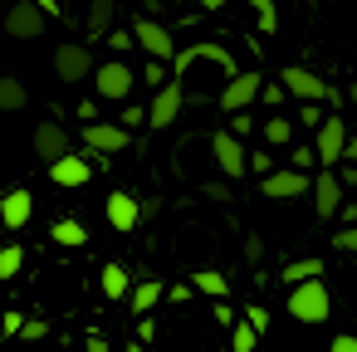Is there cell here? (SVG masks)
Returning <instances> with one entry per match:
<instances>
[{"label": "cell", "instance_id": "cell-1", "mask_svg": "<svg viewBox=\"0 0 357 352\" xmlns=\"http://www.w3.org/2000/svg\"><path fill=\"white\" fill-rule=\"evenodd\" d=\"M289 318H298V323H328L333 318V293H328V284L323 279H303V284H294L289 289Z\"/></svg>", "mask_w": 357, "mask_h": 352}, {"label": "cell", "instance_id": "cell-2", "mask_svg": "<svg viewBox=\"0 0 357 352\" xmlns=\"http://www.w3.org/2000/svg\"><path fill=\"white\" fill-rule=\"evenodd\" d=\"M211 157H215V167H220L225 181H240V176L250 171V152H245V142H240L230 128H220V132L211 137Z\"/></svg>", "mask_w": 357, "mask_h": 352}, {"label": "cell", "instance_id": "cell-3", "mask_svg": "<svg viewBox=\"0 0 357 352\" xmlns=\"http://www.w3.org/2000/svg\"><path fill=\"white\" fill-rule=\"evenodd\" d=\"M259 89H264V79L255 74V69H240V74H230L225 79V89H220V113H245L255 98H259Z\"/></svg>", "mask_w": 357, "mask_h": 352}, {"label": "cell", "instance_id": "cell-4", "mask_svg": "<svg viewBox=\"0 0 357 352\" xmlns=\"http://www.w3.org/2000/svg\"><path fill=\"white\" fill-rule=\"evenodd\" d=\"M279 84H284V93H289V98H298V103H318V98L328 103V93H333V89H328L313 69H303V64L279 69Z\"/></svg>", "mask_w": 357, "mask_h": 352}, {"label": "cell", "instance_id": "cell-5", "mask_svg": "<svg viewBox=\"0 0 357 352\" xmlns=\"http://www.w3.org/2000/svg\"><path fill=\"white\" fill-rule=\"evenodd\" d=\"M181 108H186V89H181V79H167V84L157 89V98L147 103V123H152V128H172V123L181 118Z\"/></svg>", "mask_w": 357, "mask_h": 352}, {"label": "cell", "instance_id": "cell-6", "mask_svg": "<svg viewBox=\"0 0 357 352\" xmlns=\"http://www.w3.org/2000/svg\"><path fill=\"white\" fill-rule=\"evenodd\" d=\"M93 69H98V64H93V49H89V45H59V49H54V74H59L64 84H84Z\"/></svg>", "mask_w": 357, "mask_h": 352}, {"label": "cell", "instance_id": "cell-7", "mask_svg": "<svg viewBox=\"0 0 357 352\" xmlns=\"http://www.w3.org/2000/svg\"><path fill=\"white\" fill-rule=\"evenodd\" d=\"M93 84H98V98H108V103H123L128 93H132V69L123 64V59H108V64H98L93 69Z\"/></svg>", "mask_w": 357, "mask_h": 352}, {"label": "cell", "instance_id": "cell-8", "mask_svg": "<svg viewBox=\"0 0 357 352\" xmlns=\"http://www.w3.org/2000/svg\"><path fill=\"white\" fill-rule=\"evenodd\" d=\"M45 20H50V15L35 6V0H20V6L6 10V35H10V40H40V35H45Z\"/></svg>", "mask_w": 357, "mask_h": 352}, {"label": "cell", "instance_id": "cell-9", "mask_svg": "<svg viewBox=\"0 0 357 352\" xmlns=\"http://www.w3.org/2000/svg\"><path fill=\"white\" fill-rule=\"evenodd\" d=\"M84 147L98 152V157H113V152L132 147V137H128L123 123H84Z\"/></svg>", "mask_w": 357, "mask_h": 352}, {"label": "cell", "instance_id": "cell-10", "mask_svg": "<svg viewBox=\"0 0 357 352\" xmlns=\"http://www.w3.org/2000/svg\"><path fill=\"white\" fill-rule=\"evenodd\" d=\"M308 171H294V167H284V171H269V176H259V191L269 196V201H294V196H308Z\"/></svg>", "mask_w": 357, "mask_h": 352}, {"label": "cell", "instance_id": "cell-11", "mask_svg": "<svg viewBox=\"0 0 357 352\" xmlns=\"http://www.w3.org/2000/svg\"><path fill=\"white\" fill-rule=\"evenodd\" d=\"M308 191H313V206H318V220H333V215L342 211V191H347V186L337 181V171H333V167H323V171L313 176V186H308Z\"/></svg>", "mask_w": 357, "mask_h": 352}, {"label": "cell", "instance_id": "cell-12", "mask_svg": "<svg viewBox=\"0 0 357 352\" xmlns=\"http://www.w3.org/2000/svg\"><path fill=\"white\" fill-rule=\"evenodd\" d=\"M132 40L152 54V59H162V64H172L176 59V45H172V30H162L157 20H132Z\"/></svg>", "mask_w": 357, "mask_h": 352}, {"label": "cell", "instance_id": "cell-13", "mask_svg": "<svg viewBox=\"0 0 357 352\" xmlns=\"http://www.w3.org/2000/svg\"><path fill=\"white\" fill-rule=\"evenodd\" d=\"M313 152H318L323 167L342 162V152H347V123H342V118H323V123H318V142H313Z\"/></svg>", "mask_w": 357, "mask_h": 352}, {"label": "cell", "instance_id": "cell-14", "mask_svg": "<svg viewBox=\"0 0 357 352\" xmlns=\"http://www.w3.org/2000/svg\"><path fill=\"white\" fill-rule=\"evenodd\" d=\"M103 211H108V225H113V230H123V235L142 225V201H137L132 191H113V196L103 201Z\"/></svg>", "mask_w": 357, "mask_h": 352}, {"label": "cell", "instance_id": "cell-15", "mask_svg": "<svg viewBox=\"0 0 357 352\" xmlns=\"http://www.w3.org/2000/svg\"><path fill=\"white\" fill-rule=\"evenodd\" d=\"M30 215H35V196L25 186H15V191L0 196V225H6V230H25Z\"/></svg>", "mask_w": 357, "mask_h": 352}, {"label": "cell", "instance_id": "cell-16", "mask_svg": "<svg viewBox=\"0 0 357 352\" xmlns=\"http://www.w3.org/2000/svg\"><path fill=\"white\" fill-rule=\"evenodd\" d=\"M35 152H40V162H59V157L74 152V142H69V132L59 123H40L35 128Z\"/></svg>", "mask_w": 357, "mask_h": 352}, {"label": "cell", "instance_id": "cell-17", "mask_svg": "<svg viewBox=\"0 0 357 352\" xmlns=\"http://www.w3.org/2000/svg\"><path fill=\"white\" fill-rule=\"evenodd\" d=\"M89 176H93V167L84 162V157H59V162H50V181L54 186H89Z\"/></svg>", "mask_w": 357, "mask_h": 352}, {"label": "cell", "instance_id": "cell-18", "mask_svg": "<svg viewBox=\"0 0 357 352\" xmlns=\"http://www.w3.org/2000/svg\"><path fill=\"white\" fill-rule=\"evenodd\" d=\"M98 289H103V298H108V303H118V298H128V293H132V274H128L123 264H103Z\"/></svg>", "mask_w": 357, "mask_h": 352}, {"label": "cell", "instance_id": "cell-19", "mask_svg": "<svg viewBox=\"0 0 357 352\" xmlns=\"http://www.w3.org/2000/svg\"><path fill=\"white\" fill-rule=\"evenodd\" d=\"M50 240L64 245V250H84L89 245V230H84V220H54L50 225Z\"/></svg>", "mask_w": 357, "mask_h": 352}, {"label": "cell", "instance_id": "cell-20", "mask_svg": "<svg viewBox=\"0 0 357 352\" xmlns=\"http://www.w3.org/2000/svg\"><path fill=\"white\" fill-rule=\"evenodd\" d=\"M191 289L206 293V298H225V293H230V279H225L220 269H196V274H191Z\"/></svg>", "mask_w": 357, "mask_h": 352}, {"label": "cell", "instance_id": "cell-21", "mask_svg": "<svg viewBox=\"0 0 357 352\" xmlns=\"http://www.w3.org/2000/svg\"><path fill=\"white\" fill-rule=\"evenodd\" d=\"M303 279H323V259H294V264H284L279 269V284H303Z\"/></svg>", "mask_w": 357, "mask_h": 352}, {"label": "cell", "instance_id": "cell-22", "mask_svg": "<svg viewBox=\"0 0 357 352\" xmlns=\"http://www.w3.org/2000/svg\"><path fill=\"white\" fill-rule=\"evenodd\" d=\"M162 298V279H142V284H132V293H128V303H132V313H142L147 318V308Z\"/></svg>", "mask_w": 357, "mask_h": 352}, {"label": "cell", "instance_id": "cell-23", "mask_svg": "<svg viewBox=\"0 0 357 352\" xmlns=\"http://www.w3.org/2000/svg\"><path fill=\"white\" fill-rule=\"evenodd\" d=\"M25 103H30V93H25V84L6 74V79H0V113H20Z\"/></svg>", "mask_w": 357, "mask_h": 352}, {"label": "cell", "instance_id": "cell-24", "mask_svg": "<svg viewBox=\"0 0 357 352\" xmlns=\"http://www.w3.org/2000/svg\"><path fill=\"white\" fill-rule=\"evenodd\" d=\"M84 30H89V35H108V30H113V0H93Z\"/></svg>", "mask_w": 357, "mask_h": 352}, {"label": "cell", "instance_id": "cell-25", "mask_svg": "<svg viewBox=\"0 0 357 352\" xmlns=\"http://www.w3.org/2000/svg\"><path fill=\"white\" fill-rule=\"evenodd\" d=\"M259 132H264V142H269V147H289V137H294V123H289L284 113H274V118H269Z\"/></svg>", "mask_w": 357, "mask_h": 352}, {"label": "cell", "instance_id": "cell-26", "mask_svg": "<svg viewBox=\"0 0 357 352\" xmlns=\"http://www.w3.org/2000/svg\"><path fill=\"white\" fill-rule=\"evenodd\" d=\"M259 347V332L240 318V323H230V352H255Z\"/></svg>", "mask_w": 357, "mask_h": 352}, {"label": "cell", "instance_id": "cell-27", "mask_svg": "<svg viewBox=\"0 0 357 352\" xmlns=\"http://www.w3.org/2000/svg\"><path fill=\"white\" fill-rule=\"evenodd\" d=\"M25 264V250L20 245H0V279H15Z\"/></svg>", "mask_w": 357, "mask_h": 352}, {"label": "cell", "instance_id": "cell-28", "mask_svg": "<svg viewBox=\"0 0 357 352\" xmlns=\"http://www.w3.org/2000/svg\"><path fill=\"white\" fill-rule=\"evenodd\" d=\"M20 328H25V313H15V308L0 313V337H20Z\"/></svg>", "mask_w": 357, "mask_h": 352}, {"label": "cell", "instance_id": "cell-29", "mask_svg": "<svg viewBox=\"0 0 357 352\" xmlns=\"http://www.w3.org/2000/svg\"><path fill=\"white\" fill-rule=\"evenodd\" d=\"M333 250H342V254H357V225H342V230L333 235Z\"/></svg>", "mask_w": 357, "mask_h": 352}, {"label": "cell", "instance_id": "cell-30", "mask_svg": "<svg viewBox=\"0 0 357 352\" xmlns=\"http://www.w3.org/2000/svg\"><path fill=\"white\" fill-rule=\"evenodd\" d=\"M250 6L259 10V30L269 35V30H274V0H250Z\"/></svg>", "mask_w": 357, "mask_h": 352}, {"label": "cell", "instance_id": "cell-31", "mask_svg": "<svg viewBox=\"0 0 357 352\" xmlns=\"http://www.w3.org/2000/svg\"><path fill=\"white\" fill-rule=\"evenodd\" d=\"M289 162H294V171H308V167L318 162V152H313V147H294V157H289Z\"/></svg>", "mask_w": 357, "mask_h": 352}, {"label": "cell", "instance_id": "cell-32", "mask_svg": "<svg viewBox=\"0 0 357 352\" xmlns=\"http://www.w3.org/2000/svg\"><path fill=\"white\" fill-rule=\"evenodd\" d=\"M245 323H250L255 332H264V328H269V313H264L259 303H250V308H245Z\"/></svg>", "mask_w": 357, "mask_h": 352}, {"label": "cell", "instance_id": "cell-33", "mask_svg": "<svg viewBox=\"0 0 357 352\" xmlns=\"http://www.w3.org/2000/svg\"><path fill=\"white\" fill-rule=\"evenodd\" d=\"M298 123L318 132V123H323V113H318V103H303V108H298Z\"/></svg>", "mask_w": 357, "mask_h": 352}, {"label": "cell", "instance_id": "cell-34", "mask_svg": "<svg viewBox=\"0 0 357 352\" xmlns=\"http://www.w3.org/2000/svg\"><path fill=\"white\" fill-rule=\"evenodd\" d=\"M250 171L269 176V171H274V157H269V152H250Z\"/></svg>", "mask_w": 357, "mask_h": 352}, {"label": "cell", "instance_id": "cell-35", "mask_svg": "<svg viewBox=\"0 0 357 352\" xmlns=\"http://www.w3.org/2000/svg\"><path fill=\"white\" fill-rule=\"evenodd\" d=\"M201 196H211V201H230V186H225V181H201Z\"/></svg>", "mask_w": 357, "mask_h": 352}, {"label": "cell", "instance_id": "cell-36", "mask_svg": "<svg viewBox=\"0 0 357 352\" xmlns=\"http://www.w3.org/2000/svg\"><path fill=\"white\" fill-rule=\"evenodd\" d=\"M20 337H25V342H40V337H45V318H25Z\"/></svg>", "mask_w": 357, "mask_h": 352}, {"label": "cell", "instance_id": "cell-37", "mask_svg": "<svg viewBox=\"0 0 357 352\" xmlns=\"http://www.w3.org/2000/svg\"><path fill=\"white\" fill-rule=\"evenodd\" d=\"M245 259H250V264H259V259H264V240H259V235H250V240H245Z\"/></svg>", "mask_w": 357, "mask_h": 352}, {"label": "cell", "instance_id": "cell-38", "mask_svg": "<svg viewBox=\"0 0 357 352\" xmlns=\"http://www.w3.org/2000/svg\"><path fill=\"white\" fill-rule=\"evenodd\" d=\"M328 352H357V332H337Z\"/></svg>", "mask_w": 357, "mask_h": 352}, {"label": "cell", "instance_id": "cell-39", "mask_svg": "<svg viewBox=\"0 0 357 352\" xmlns=\"http://www.w3.org/2000/svg\"><path fill=\"white\" fill-rule=\"evenodd\" d=\"M147 84H152V89H162V84H167V69H162V59H152V64H147Z\"/></svg>", "mask_w": 357, "mask_h": 352}, {"label": "cell", "instance_id": "cell-40", "mask_svg": "<svg viewBox=\"0 0 357 352\" xmlns=\"http://www.w3.org/2000/svg\"><path fill=\"white\" fill-rule=\"evenodd\" d=\"M259 98H264V103H274V108H279V103H284V84H264V89H259Z\"/></svg>", "mask_w": 357, "mask_h": 352}, {"label": "cell", "instance_id": "cell-41", "mask_svg": "<svg viewBox=\"0 0 357 352\" xmlns=\"http://www.w3.org/2000/svg\"><path fill=\"white\" fill-rule=\"evenodd\" d=\"M137 123H147V108H123V128H137Z\"/></svg>", "mask_w": 357, "mask_h": 352}, {"label": "cell", "instance_id": "cell-42", "mask_svg": "<svg viewBox=\"0 0 357 352\" xmlns=\"http://www.w3.org/2000/svg\"><path fill=\"white\" fill-rule=\"evenodd\" d=\"M108 45H113V49H118V54H123V49H128V45H132V35H123V30H108Z\"/></svg>", "mask_w": 357, "mask_h": 352}, {"label": "cell", "instance_id": "cell-43", "mask_svg": "<svg viewBox=\"0 0 357 352\" xmlns=\"http://www.w3.org/2000/svg\"><path fill=\"white\" fill-rule=\"evenodd\" d=\"M230 118H235V123H230V132H235V137H245V132H250V128H255V123H250V118H245V113H230Z\"/></svg>", "mask_w": 357, "mask_h": 352}, {"label": "cell", "instance_id": "cell-44", "mask_svg": "<svg viewBox=\"0 0 357 352\" xmlns=\"http://www.w3.org/2000/svg\"><path fill=\"white\" fill-rule=\"evenodd\" d=\"M152 337H157V323L142 318V323H137V342H152Z\"/></svg>", "mask_w": 357, "mask_h": 352}, {"label": "cell", "instance_id": "cell-45", "mask_svg": "<svg viewBox=\"0 0 357 352\" xmlns=\"http://www.w3.org/2000/svg\"><path fill=\"white\" fill-rule=\"evenodd\" d=\"M89 352H108V337H98V332H89Z\"/></svg>", "mask_w": 357, "mask_h": 352}, {"label": "cell", "instance_id": "cell-46", "mask_svg": "<svg viewBox=\"0 0 357 352\" xmlns=\"http://www.w3.org/2000/svg\"><path fill=\"white\" fill-rule=\"evenodd\" d=\"M342 162H352V167H357V137H347V152H342Z\"/></svg>", "mask_w": 357, "mask_h": 352}, {"label": "cell", "instance_id": "cell-47", "mask_svg": "<svg viewBox=\"0 0 357 352\" xmlns=\"http://www.w3.org/2000/svg\"><path fill=\"white\" fill-rule=\"evenodd\" d=\"M35 6H40L45 15H59V0H35Z\"/></svg>", "mask_w": 357, "mask_h": 352}, {"label": "cell", "instance_id": "cell-48", "mask_svg": "<svg viewBox=\"0 0 357 352\" xmlns=\"http://www.w3.org/2000/svg\"><path fill=\"white\" fill-rule=\"evenodd\" d=\"M123 352H147V347H142V342H128V347H123Z\"/></svg>", "mask_w": 357, "mask_h": 352}]
</instances>
